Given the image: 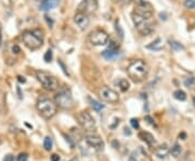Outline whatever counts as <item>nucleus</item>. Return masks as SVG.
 Instances as JSON below:
<instances>
[{"mask_svg":"<svg viewBox=\"0 0 195 161\" xmlns=\"http://www.w3.org/2000/svg\"><path fill=\"white\" fill-rule=\"evenodd\" d=\"M150 71L149 65L144 62L143 59H137L130 63L127 68L128 76L132 79L135 82H141L147 77Z\"/></svg>","mask_w":195,"mask_h":161,"instance_id":"nucleus-1","label":"nucleus"},{"mask_svg":"<svg viewBox=\"0 0 195 161\" xmlns=\"http://www.w3.org/2000/svg\"><path fill=\"white\" fill-rule=\"evenodd\" d=\"M22 41L32 51L38 50L42 46V32L40 30H26L22 34Z\"/></svg>","mask_w":195,"mask_h":161,"instance_id":"nucleus-2","label":"nucleus"},{"mask_svg":"<svg viewBox=\"0 0 195 161\" xmlns=\"http://www.w3.org/2000/svg\"><path fill=\"white\" fill-rule=\"evenodd\" d=\"M37 109L39 110V113H40V115L42 116L43 118L51 119L57 114V106L50 99H48L46 96H41L38 99Z\"/></svg>","mask_w":195,"mask_h":161,"instance_id":"nucleus-3","label":"nucleus"},{"mask_svg":"<svg viewBox=\"0 0 195 161\" xmlns=\"http://www.w3.org/2000/svg\"><path fill=\"white\" fill-rule=\"evenodd\" d=\"M132 21L135 25V28L138 29L142 36H149L154 32V25L151 23V19H145L143 16H140L132 12Z\"/></svg>","mask_w":195,"mask_h":161,"instance_id":"nucleus-4","label":"nucleus"},{"mask_svg":"<svg viewBox=\"0 0 195 161\" xmlns=\"http://www.w3.org/2000/svg\"><path fill=\"white\" fill-rule=\"evenodd\" d=\"M36 76H37V79L39 80V82L42 84V87L46 90L55 91L57 89H59V80L54 76L50 75L49 73L43 71V70H38L37 73H36Z\"/></svg>","mask_w":195,"mask_h":161,"instance_id":"nucleus-5","label":"nucleus"},{"mask_svg":"<svg viewBox=\"0 0 195 161\" xmlns=\"http://www.w3.org/2000/svg\"><path fill=\"white\" fill-rule=\"evenodd\" d=\"M55 104L63 109H70L74 106V101L72 93L67 89H63L55 95Z\"/></svg>","mask_w":195,"mask_h":161,"instance_id":"nucleus-6","label":"nucleus"},{"mask_svg":"<svg viewBox=\"0 0 195 161\" xmlns=\"http://www.w3.org/2000/svg\"><path fill=\"white\" fill-rule=\"evenodd\" d=\"M77 121L80 124V126L86 132H94L97 129V123H95L94 118L90 115L88 111H81L77 115Z\"/></svg>","mask_w":195,"mask_h":161,"instance_id":"nucleus-7","label":"nucleus"},{"mask_svg":"<svg viewBox=\"0 0 195 161\" xmlns=\"http://www.w3.org/2000/svg\"><path fill=\"white\" fill-rule=\"evenodd\" d=\"M133 13L143 16L145 19H152L153 16V5L145 0H139L135 7Z\"/></svg>","mask_w":195,"mask_h":161,"instance_id":"nucleus-8","label":"nucleus"},{"mask_svg":"<svg viewBox=\"0 0 195 161\" xmlns=\"http://www.w3.org/2000/svg\"><path fill=\"white\" fill-rule=\"evenodd\" d=\"M108 34L102 29H95L90 32L89 35V41L93 46H104L108 42Z\"/></svg>","mask_w":195,"mask_h":161,"instance_id":"nucleus-9","label":"nucleus"},{"mask_svg":"<svg viewBox=\"0 0 195 161\" xmlns=\"http://www.w3.org/2000/svg\"><path fill=\"white\" fill-rule=\"evenodd\" d=\"M99 96L103 99V101H105V102H108V103H115L119 102V95L116 91H114L113 89L108 88V87H102V88L99 90Z\"/></svg>","mask_w":195,"mask_h":161,"instance_id":"nucleus-10","label":"nucleus"},{"mask_svg":"<svg viewBox=\"0 0 195 161\" xmlns=\"http://www.w3.org/2000/svg\"><path fill=\"white\" fill-rule=\"evenodd\" d=\"M98 9L97 0H82L78 5V12H82L86 14H91L95 12Z\"/></svg>","mask_w":195,"mask_h":161,"instance_id":"nucleus-11","label":"nucleus"},{"mask_svg":"<svg viewBox=\"0 0 195 161\" xmlns=\"http://www.w3.org/2000/svg\"><path fill=\"white\" fill-rule=\"evenodd\" d=\"M85 140H86L88 145L95 148V149H103V147H104V142L97 134H87Z\"/></svg>","mask_w":195,"mask_h":161,"instance_id":"nucleus-12","label":"nucleus"},{"mask_svg":"<svg viewBox=\"0 0 195 161\" xmlns=\"http://www.w3.org/2000/svg\"><path fill=\"white\" fill-rule=\"evenodd\" d=\"M74 22L76 23V25L80 28L81 30H85L89 25V17H88V14L82 13V12H77V13L74 15Z\"/></svg>","mask_w":195,"mask_h":161,"instance_id":"nucleus-13","label":"nucleus"},{"mask_svg":"<svg viewBox=\"0 0 195 161\" xmlns=\"http://www.w3.org/2000/svg\"><path fill=\"white\" fill-rule=\"evenodd\" d=\"M60 0H42L39 5V9L42 11H49L59 5Z\"/></svg>","mask_w":195,"mask_h":161,"instance_id":"nucleus-14","label":"nucleus"},{"mask_svg":"<svg viewBox=\"0 0 195 161\" xmlns=\"http://www.w3.org/2000/svg\"><path fill=\"white\" fill-rule=\"evenodd\" d=\"M102 55H103V57L105 59H107V61H112V59H116V57L119 55V49L110 48V47H108V49H106V50H104V51L102 52Z\"/></svg>","mask_w":195,"mask_h":161,"instance_id":"nucleus-15","label":"nucleus"},{"mask_svg":"<svg viewBox=\"0 0 195 161\" xmlns=\"http://www.w3.org/2000/svg\"><path fill=\"white\" fill-rule=\"evenodd\" d=\"M139 137L150 146H153L155 143H156L154 136H153L151 133H149V132H140V133H139Z\"/></svg>","mask_w":195,"mask_h":161,"instance_id":"nucleus-16","label":"nucleus"},{"mask_svg":"<svg viewBox=\"0 0 195 161\" xmlns=\"http://www.w3.org/2000/svg\"><path fill=\"white\" fill-rule=\"evenodd\" d=\"M168 153H169V149H168L167 145H162L160 147H158L155 150V156L157 157L158 159H164L168 156Z\"/></svg>","mask_w":195,"mask_h":161,"instance_id":"nucleus-17","label":"nucleus"},{"mask_svg":"<svg viewBox=\"0 0 195 161\" xmlns=\"http://www.w3.org/2000/svg\"><path fill=\"white\" fill-rule=\"evenodd\" d=\"M146 49L154 50V51H158V50L162 49V40L158 38V39H156L155 41H153L151 44H147V46H146Z\"/></svg>","mask_w":195,"mask_h":161,"instance_id":"nucleus-18","label":"nucleus"},{"mask_svg":"<svg viewBox=\"0 0 195 161\" xmlns=\"http://www.w3.org/2000/svg\"><path fill=\"white\" fill-rule=\"evenodd\" d=\"M118 87L122 92H126L128 89L130 88V83H129V81L126 80V79H120V80L118 81Z\"/></svg>","mask_w":195,"mask_h":161,"instance_id":"nucleus-19","label":"nucleus"},{"mask_svg":"<svg viewBox=\"0 0 195 161\" xmlns=\"http://www.w3.org/2000/svg\"><path fill=\"white\" fill-rule=\"evenodd\" d=\"M52 146H53V142H52L51 137L50 136L45 137V141H43V147H45V149L50 151L52 149Z\"/></svg>","mask_w":195,"mask_h":161,"instance_id":"nucleus-20","label":"nucleus"},{"mask_svg":"<svg viewBox=\"0 0 195 161\" xmlns=\"http://www.w3.org/2000/svg\"><path fill=\"white\" fill-rule=\"evenodd\" d=\"M173 97L178 101H185L187 99V94L185 92H183L182 90H177L175 93H173Z\"/></svg>","mask_w":195,"mask_h":161,"instance_id":"nucleus-21","label":"nucleus"},{"mask_svg":"<svg viewBox=\"0 0 195 161\" xmlns=\"http://www.w3.org/2000/svg\"><path fill=\"white\" fill-rule=\"evenodd\" d=\"M181 151H182V148H181V146L179 145V144H175L173 145V147L171 148V150H170V153H171V155H172L173 157H179L180 156V153H181Z\"/></svg>","mask_w":195,"mask_h":161,"instance_id":"nucleus-22","label":"nucleus"},{"mask_svg":"<svg viewBox=\"0 0 195 161\" xmlns=\"http://www.w3.org/2000/svg\"><path fill=\"white\" fill-rule=\"evenodd\" d=\"M184 86L187 87V88L194 89L195 88V78L194 77H187V78L184 80Z\"/></svg>","mask_w":195,"mask_h":161,"instance_id":"nucleus-23","label":"nucleus"},{"mask_svg":"<svg viewBox=\"0 0 195 161\" xmlns=\"http://www.w3.org/2000/svg\"><path fill=\"white\" fill-rule=\"evenodd\" d=\"M90 102H91L92 108H93L94 110H97V111H100V110H102L103 108H104V105L101 104V103L98 102V101H95V99H91Z\"/></svg>","mask_w":195,"mask_h":161,"instance_id":"nucleus-24","label":"nucleus"},{"mask_svg":"<svg viewBox=\"0 0 195 161\" xmlns=\"http://www.w3.org/2000/svg\"><path fill=\"white\" fill-rule=\"evenodd\" d=\"M169 44H170L171 49L173 51H180V50H184V47L182 46L181 43L177 42V41H169Z\"/></svg>","mask_w":195,"mask_h":161,"instance_id":"nucleus-25","label":"nucleus"},{"mask_svg":"<svg viewBox=\"0 0 195 161\" xmlns=\"http://www.w3.org/2000/svg\"><path fill=\"white\" fill-rule=\"evenodd\" d=\"M5 109V97L2 92H0V114L3 113Z\"/></svg>","mask_w":195,"mask_h":161,"instance_id":"nucleus-26","label":"nucleus"},{"mask_svg":"<svg viewBox=\"0 0 195 161\" xmlns=\"http://www.w3.org/2000/svg\"><path fill=\"white\" fill-rule=\"evenodd\" d=\"M52 57H53V54H52V51L51 50H48V51L45 53V56H43V59L46 61L47 63H49V62H51V59H52Z\"/></svg>","mask_w":195,"mask_h":161,"instance_id":"nucleus-27","label":"nucleus"},{"mask_svg":"<svg viewBox=\"0 0 195 161\" xmlns=\"http://www.w3.org/2000/svg\"><path fill=\"white\" fill-rule=\"evenodd\" d=\"M184 5L187 9H195V0H185Z\"/></svg>","mask_w":195,"mask_h":161,"instance_id":"nucleus-28","label":"nucleus"},{"mask_svg":"<svg viewBox=\"0 0 195 161\" xmlns=\"http://www.w3.org/2000/svg\"><path fill=\"white\" fill-rule=\"evenodd\" d=\"M130 123H131V126H132L133 129L138 130L139 128H140V123H139V120L135 118H132L131 120H130Z\"/></svg>","mask_w":195,"mask_h":161,"instance_id":"nucleus-29","label":"nucleus"},{"mask_svg":"<svg viewBox=\"0 0 195 161\" xmlns=\"http://www.w3.org/2000/svg\"><path fill=\"white\" fill-rule=\"evenodd\" d=\"M57 64L61 66V68H62V70H63V73L65 74L66 76H70V73L67 71V69H66V67H65V65H64V63L61 61V59H57Z\"/></svg>","mask_w":195,"mask_h":161,"instance_id":"nucleus-30","label":"nucleus"},{"mask_svg":"<svg viewBox=\"0 0 195 161\" xmlns=\"http://www.w3.org/2000/svg\"><path fill=\"white\" fill-rule=\"evenodd\" d=\"M17 161H28V155L22 153L17 156Z\"/></svg>","mask_w":195,"mask_h":161,"instance_id":"nucleus-31","label":"nucleus"},{"mask_svg":"<svg viewBox=\"0 0 195 161\" xmlns=\"http://www.w3.org/2000/svg\"><path fill=\"white\" fill-rule=\"evenodd\" d=\"M116 30L118 32V36H120V38H124V30H122V26L118 24V22H116Z\"/></svg>","mask_w":195,"mask_h":161,"instance_id":"nucleus-32","label":"nucleus"},{"mask_svg":"<svg viewBox=\"0 0 195 161\" xmlns=\"http://www.w3.org/2000/svg\"><path fill=\"white\" fill-rule=\"evenodd\" d=\"M12 52H13L14 54H19L20 52H21V49H20V47L17 46V44H14V46L12 47Z\"/></svg>","mask_w":195,"mask_h":161,"instance_id":"nucleus-33","label":"nucleus"},{"mask_svg":"<svg viewBox=\"0 0 195 161\" xmlns=\"http://www.w3.org/2000/svg\"><path fill=\"white\" fill-rule=\"evenodd\" d=\"M144 120H145L146 122H147V123L151 124V126H155L154 121H153V119H152L151 117H150V116H145V117H144Z\"/></svg>","mask_w":195,"mask_h":161,"instance_id":"nucleus-34","label":"nucleus"},{"mask_svg":"<svg viewBox=\"0 0 195 161\" xmlns=\"http://www.w3.org/2000/svg\"><path fill=\"white\" fill-rule=\"evenodd\" d=\"M45 19H46V21H47V23H48L49 27H52V25H53V20L50 19L48 15H45Z\"/></svg>","mask_w":195,"mask_h":161,"instance_id":"nucleus-35","label":"nucleus"},{"mask_svg":"<svg viewBox=\"0 0 195 161\" xmlns=\"http://www.w3.org/2000/svg\"><path fill=\"white\" fill-rule=\"evenodd\" d=\"M3 161H14V157L12 155H7L3 159Z\"/></svg>","mask_w":195,"mask_h":161,"instance_id":"nucleus-36","label":"nucleus"},{"mask_svg":"<svg viewBox=\"0 0 195 161\" xmlns=\"http://www.w3.org/2000/svg\"><path fill=\"white\" fill-rule=\"evenodd\" d=\"M51 161H60V156L57 153H53L51 156Z\"/></svg>","mask_w":195,"mask_h":161,"instance_id":"nucleus-37","label":"nucleus"},{"mask_svg":"<svg viewBox=\"0 0 195 161\" xmlns=\"http://www.w3.org/2000/svg\"><path fill=\"white\" fill-rule=\"evenodd\" d=\"M17 80H19L21 83H25V82H26V79L23 78V77H21V76H19V77H17Z\"/></svg>","mask_w":195,"mask_h":161,"instance_id":"nucleus-38","label":"nucleus"},{"mask_svg":"<svg viewBox=\"0 0 195 161\" xmlns=\"http://www.w3.org/2000/svg\"><path fill=\"white\" fill-rule=\"evenodd\" d=\"M1 42H2V35H1V27H0V47H1Z\"/></svg>","mask_w":195,"mask_h":161,"instance_id":"nucleus-39","label":"nucleus"},{"mask_svg":"<svg viewBox=\"0 0 195 161\" xmlns=\"http://www.w3.org/2000/svg\"><path fill=\"white\" fill-rule=\"evenodd\" d=\"M180 136L182 137V140H185V134H184V133H181V135H180Z\"/></svg>","mask_w":195,"mask_h":161,"instance_id":"nucleus-40","label":"nucleus"}]
</instances>
